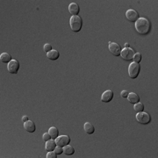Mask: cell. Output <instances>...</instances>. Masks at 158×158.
<instances>
[{
    "mask_svg": "<svg viewBox=\"0 0 158 158\" xmlns=\"http://www.w3.org/2000/svg\"><path fill=\"white\" fill-rule=\"evenodd\" d=\"M135 30L141 35H147L151 30V24L149 19L145 18H139L134 23Z\"/></svg>",
    "mask_w": 158,
    "mask_h": 158,
    "instance_id": "6da1fadb",
    "label": "cell"
},
{
    "mask_svg": "<svg viewBox=\"0 0 158 158\" xmlns=\"http://www.w3.org/2000/svg\"><path fill=\"white\" fill-rule=\"evenodd\" d=\"M69 25L70 28L73 32L77 33L82 29L83 26V20L80 16H71L69 19Z\"/></svg>",
    "mask_w": 158,
    "mask_h": 158,
    "instance_id": "7a4b0ae2",
    "label": "cell"
},
{
    "mask_svg": "<svg viewBox=\"0 0 158 158\" xmlns=\"http://www.w3.org/2000/svg\"><path fill=\"white\" fill-rule=\"evenodd\" d=\"M140 69H141V67H140L139 63H136L134 61L131 62L129 67H128V75H129V76L131 78H133V79H135L139 76Z\"/></svg>",
    "mask_w": 158,
    "mask_h": 158,
    "instance_id": "3957f363",
    "label": "cell"
},
{
    "mask_svg": "<svg viewBox=\"0 0 158 158\" xmlns=\"http://www.w3.org/2000/svg\"><path fill=\"white\" fill-rule=\"evenodd\" d=\"M136 119L137 121L140 123V124H142V125H147L149 123H150L151 121V117L149 113L147 112H137L136 114Z\"/></svg>",
    "mask_w": 158,
    "mask_h": 158,
    "instance_id": "277c9868",
    "label": "cell"
},
{
    "mask_svg": "<svg viewBox=\"0 0 158 158\" xmlns=\"http://www.w3.org/2000/svg\"><path fill=\"white\" fill-rule=\"evenodd\" d=\"M134 51L133 49L131 48H125L121 50L120 52V55H121V58L125 61H130L134 59Z\"/></svg>",
    "mask_w": 158,
    "mask_h": 158,
    "instance_id": "5b68a950",
    "label": "cell"
},
{
    "mask_svg": "<svg viewBox=\"0 0 158 158\" xmlns=\"http://www.w3.org/2000/svg\"><path fill=\"white\" fill-rule=\"evenodd\" d=\"M19 69V62L17 60H11L7 65V69L11 74H17Z\"/></svg>",
    "mask_w": 158,
    "mask_h": 158,
    "instance_id": "8992f818",
    "label": "cell"
},
{
    "mask_svg": "<svg viewBox=\"0 0 158 158\" xmlns=\"http://www.w3.org/2000/svg\"><path fill=\"white\" fill-rule=\"evenodd\" d=\"M54 142L57 146H61L63 148L70 142V138L68 135H61V136H58L54 140Z\"/></svg>",
    "mask_w": 158,
    "mask_h": 158,
    "instance_id": "52a82bcc",
    "label": "cell"
},
{
    "mask_svg": "<svg viewBox=\"0 0 158 158\" xmlns=\"http://www.w3.org/2000/svg\"><path fill=\"white\" fill-rule=\"evenodd\" d=\"M126 18H127L129 21L135 23V22L137 21V19L140 18V16H139L138 11H136L135 10L130 9V10L127 11V12H126Z\"/></svg>",
    "mask_w": 158,
    "mask_h": 158,
    "instance_id": "ba28073f",
    "label": "cell"
},
{
    "mask_svg": "<svg viewBox=\"0 0 158 158\" xmlns=\"http://www.w3.org/2000/svg\"><path fill=\"white\" fill-rule=\"evenodd\" d=\"M109 51L112 53L114 56H119L121 52V48L119 47V44L115 42H109Z\"/></svg>",
    "mask_w": 158,
    "mask_h": 158,
    "instance_id": "9c48e42d",
    "label": "cell"
},
{
    "mask_svg": "<svg viewBox=\"0 0 158 158\" xmlns=\"http://www.w3.org/2000/svg\"><path fill=\"white\" fill-rule=\"evenodd\" d=\"M113 95L114 94H113L112 91H110V90L105 91L101 96V101L104 102V103H108V102L112 101V99H113Z\"/></svg>",
    "mask_w": 158,
    "mask_h": 158,
    "instance_id": "30bf717a",
    "label": "cell"
},
{
    "mask_svg": "<svg viewBox=\"0 0 158 158\" xmlns=\"http://www.w3.org/2000/svg\"><path fill=\"white\" fill-rule=\"evenodd\" d=\"M69 11L72 16H78V13L80 11L79 5L76 3H71L69 5Z\"/></svg>",
    "mask_w": 158,
    "mask_h": 158,
    "instance_id": "8fae6325",
    "label": "cell"
},
{
    "mask_svg": "<svg viewBox=\"0 0 158 158\" xmlns=\"http://www.w3.org/2000/svg\"><path fill=\"white\" fill-rule=\"evenodd\" d=\"M24 128L26 131L29 132V133H34L35 132V125L33 121L31 120H27L26 122H24Z\"/></svg>",
    "mask_w": 158,
    "mask_h": 158,
    "instance_id": "7c38bea8",
    "label": "cell"
},
{
    "mask_svg": "<svg viewBox=\"0 0 158 158\" xmlns=\"http://www.w3.org/2000/svg\"><path fill=\"white\" fill-rule=\"evenodd\" d=\"M127 99L131 104H136L138 102H140V97L138 94L134 93V92H129L128 96H127Z\"/></svg>",
    "mask_w": 158,
    "mask_h": 158,
    "instance_id": "4fadbf2b",
    "label": "cell"
},
{
    "mask_svg": "<svg viewBox=\"0 0 158 158\" xmlns=\"http://www.w3.org/2000/svg\"><path fill=\"white\" fill-rule=\"evenodd\" d=\"M84 129L85 133L88 134H92L94 133V131H95L94 126L92 123H90V122H86L84 125Z\"/></svg>",
    "mask_w": 158,
    "mask_h": 158,
    "instance_id": "5bb4252c",
    "label": "cell"
},
{
    "mask_svg": "<svg viewBox=\"0 0 158 158\" xmlns=\"http://www.w3.org/2000/svg\"><path fill=\"white\" fill-rule=\"evenodd\" d=\"M55 147H56V143H55L54 140L51 139V140L46 142L45 148H46V149H47L48 152H49V151H54V149H55Z\"/></svg>",
    "mask_w": 158,
    "mask_h": 158,
    "instance_id": "9a60e30c",
    "label": "cell"
},
{
    "mask_svg": "<svg viewBox=\"0 0 158 158\" xmlns=\"http://www.w3.org/2000/svg\"><path fill=\"white\" fill-rule=\"evenodd\" d=\"M60 56V54L57 50H54L52 49L51 51H49V53H47V57L49 59V60H52V61H55L59 58Z\"/></svg>",
    "mask_w": 158,
    "mask_h": 158,
    "instance_id": "2e32d148",
    "label": "cell"
},
{
    "mask_svg": "<svg viewBox=\"0 0 158 158\" xmlns=\"http://www.w3.org/2000/svg\"><path fill=\"white\" fill-rule=\"evenodd\" d=\"M49 133L51 136V139H53V140H55L59 136V131L55 127H51L49 130Z\"/></svg>",
    "mask_w": 158,
    "mask_h": 158,
    "instance_id": "e0dca14e",
    "label": "cell"
},
{
    "mask_svg": "<svg viewBox=\"0 0 158 158\" xmlns=\"http://www.w3.org/2000/svg\"><path fill=\"white\" fill-rule=\"evenodd\" d=\"M0 60L2 62H4V63H9L11 61V56L7 54V53H3L1 54L0 55Z\"/></svg>",
    "mask_w": 158,
    "mask_h": 158,
    "instance_id": "ac0fdd59",
    "label": "cell"
},
{
    "mask_svg": "<svg viewBox=\"0 0 158 158\" xmlns=\"http://www.w3.org/2000/svg\"><path fill=\"white\" fill-rule=\"evenodd\" d=\"M63 152L67 156H71V155H73L75 153V149H74V148L72 146L68 144L65 147H63Z\"/></svg>",
    "mask_w": 158,
    "mask_h": 158,
    "instance_id": "d6986e66",
    "label": "cell"
},
{
    "mask_svg": "<svg viewBox=\"0 0 158 158\" xmlns=\"http://www.w3.org/2000/svg\"><path fill=\"white\" fill-rule=\"evenodd\" d=\"M134 111H135V112H143V110H144V105H143L142 103L138 102V103L134 104Z\"/></svg>",
    "mask_w": 158,
    "mask_h": 158,
    "instance_id": "ffe728a7",
    "label": "cell"
},
{
    "mask_svg": "<svg viewBox=\"0 0 158 158\" xmlns=\"http://www.w3.org/2000/svg\"><path fill=\"white\" fill-rule=\"evenodd\" d=\"M133 60L134 61V62L139 63V62L142 61V54H140V53H136V54H134V59H133Z\"/></svg>",
    "mask_w": 158,
    "mask_h": 158,
    "instance_id": "44dd1931",
    "label": "cell"
},
{
    "mask_svg": "<svg viewBox=\"0 0 158 158\" xmlns=\"http://www.w3.org/2000/svg\"><path fill=\"white\" fill-rule=\"evenodd\" d=\"M54 151L57 155H61V154L63 153V148L61 147V146H57V145H56V147H55V149H54Z\"/></svg>",
    "mask_w": 158,
    "mask_h": 158,
    "instance_id": "7402d4cb",
    "label": "cell"
},
{
    "mask_svg": "<svg viewBox=\"0 0 158 158\" xmlns=\"http://www.w3.org/2000/svg\"><path fill=\"white\" fill-rule=\"evenodd\" d=\"M43 50L46 53H49V51H51V50H52V46H51V44H49V43L45 44L44 47H43Z\"/></svg>",
    "mask_w": 158,
    "mask_h": 158,
    "instance_id": "603a6c76",
    "label": "cell"
},
{
    "mask_svg": "<svg viewBox=\"0 0 158 158\" xmlns=\"http://www.w3.org/2000/svg\"><path fill=\"white\" fill-rule=\"evenodd\" d=\"M47 158H56L57 157V154L54 152V151H49V152H48V154H47Z\"/></svg>",
    "mask_w": 158,
    "mask_h": 158,
    "instance_id": "cb8c5ba5",
    "label": "cell"
},
{
    "mask_svg": "<svg viewBox=\"0 0 158 158\" xmlns=\"http://www.w3.org/2000/svg\"><path fill=\"white\" fill-rule=\"evenodd\" d=\"M42 138H43L44 142H48V141L51 140V136H50V134H49V132H48V133H45V134H43Z\"/></svg>",
    "mask_w": 158,
    "mask_h": 158,
    "instance_id": "d4e9b609",
    "label": "cell"
},
{
    "mask_svg": "<svg viewBox=\"0 0 158 158\" xmlns=\"http://www.w3.org/2000/svg\"><path fill=\"white\" fill-rule=\"evenodd\" d=\"M128 92L127 91H122L121 92V93H120V95H121V97L122 98H127V96H128Z\"/></svg>",
    "mask_w": 158,
    "mask_h": 158,
    "instance_id": "484cf974",
    "label": "cell"
},
{
    "mask_svg": "<svg viewBox=\"0 0 158 158\" xmlns=\"http://www.w3.org/2000/svg\"><path fill=\"white\" fill-rule=\"evenodd\" d=\"M27 120H29L27 116H23V117H22V121H23V122H26V121H27Z\"/></svg>",
    "mask_w": 158,
    "mask_h": 158,
    "instance_id": "4316f807",
    "label": "cell"
},
{
    "mask_svg": "<svg viewBox=\"0 0 158 158\" xmlns=\"http://www.w3.org/2000/svg\"><path fill=\"white\" fill-rule=\"evenodd\" d=\"M125 48H130V45L128 43H126L125 44Z\"/></svg>",
    "mask_w": 158,
    "mask_h": 158,
    "instance_id": "83f0119b",
    "label": "cell"
}]
</instances>
